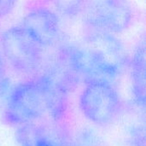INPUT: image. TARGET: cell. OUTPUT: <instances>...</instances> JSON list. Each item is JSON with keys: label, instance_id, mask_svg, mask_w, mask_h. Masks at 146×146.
<instances>
[{"label": "cell", "instance_id": "cell-5", "mask_svg": "<svg viewBox=\"0 0 146 146\" xmlns=\"http://www.w3.org/2000/svg\"><path fill=\"white\" fill-rule=\"evenodd\" d=\"M80 47L114 80L120 75L127 62L124 44L110 33L90 29Z\"/></svg>", "mask_w": 146, "mask_h": 146}, {"label": "cell", "instance_id": "cell-4", "mask_svg": "<svg viewBox=\"0 0 146 146\" xmlns=\"http://www.w3.org/2000/svg\"><path fill=\"white\" fill-rule=\"evenodd\" d=\"M81 15L90 29L113 34L129 28L134 20L131 5L121 0L84 2Z\"/></svg>", "mask_w": 146, "mask_h": 146}, {"label": "cell", "instance_id": "cell-1", "mask_svg": "<svg viewBox=\"0 0 146 146\" xmlns=\"http://www.w3.org/2000/svg\"><path fill=\"white\" fill-rule=\"evenodd\" d=\"M64 95L42 75L21 82L9 97L4 117L9 124L21 127L46 115L56 117L64 110Z\"/></svg>", "mask_w": 146, "mask_h": 146}, {"label": "cell", "instance_id": "cell-2", "mask_svg": "<svg viewBox=\"0 0 146 146\" xmlns=\"http://www.w3.org/2000/svg\"><path fill=\"white\" fill-rule=\"evenodd\" d=\"M5 63L21 75H35L44 63L43 49L33 42L21 25L5 30L0 36Z\"/></svg>", "mask_w": 146, "mask_h": 146}, {"label": "cell", "instance_id": "cell-9", "mask_svg": "<svg viewBox=\"0 0 146 146\" xmlns=\"http://www.w3.org/2000/svg\"><path fill=\"white\" fill-rule=\"evenodd\" d=\"M15 2L12 1H0V17L11 13L15 8Z\"/></svg>", "mask_w": 146, "mask_h": 146}, {"label": "cell", "instance_id": "cell-10", "mask_svg": "<svg viewBox=\"0 0 146 146\" xmlns=\"http://www.w3.org/2000/svg\"><path fill=\"white\" fill-rule=\"evenodd\" d=\"M5 67H6V63L3 58V55L2 52V49H1V44H0V82L3 80L4 74H5Z\"/></svg>", "mask_w": 146, "mask_h": 146}, {"label": "cell", "instance_id": "cell-7", "mask_svg": "<svg viewBox=\"0 0 146 146\" xmlns=\"http://www.w3.org/2000/svg\"><path fill=\"white\" fill-rule=\"evenodd\" d=\"M131 77L135 101L139 107L145 104V46L139 44L131 61Z\"/></svg>", "mask_w": 146, "mask_h": 146}, {"label": "cell", "instance_id": "cell-3", "mask_svg": "<svg viewBox=\"0 0 146 146\" xmlns=\"http://www.w3.org/2000/svg\"><path fill=\"white\" fill-rule=\"evenodd\" d=\"M80 108L83 115L98 126L114 122L122 110V102L118 92L110 83L86 84L80 97Z\"/></svg>", "mask_w": 146, "mask_h": 146}, {"label": "cell", "instance_id": "cell-11", "mask_svg": "<svg viewBox=\"0 0 146 146\" xmlns=\"http://www.w3.org/2000/svg\"><path fill=\"white\" fill-rule=\"evenodd\" d=\"M63 146H74V145H63Z\"/></svg>", "mask_w": 146, "mask_h": 146}, {"label": "cell", "instance_id": "cell-6", "mask_svg": "<svg viewBox=\"0 0 146 146\" xmlns=\"http://www.w3.org/2000/svg\"><path fill=\"white\" fill-rule=\"evenodd\" d=\"M21 26L29 38L42 49L56 45L61 36L58 16L47 7L32 8L26 14Z\"/></svg>", "mask_w": 146, "mask_h": 146}, {"label": "cell", "instance_id": "cell-8", "mask_svg": "<svg viewBox=\"0 0 146 146\" xmlns=\"http://www.w3.org/2000/svg\"><path fill=\"white\" fill-rule=\"evenodd\" d=\"M84 2H58L56 7L58 11L64 15L73 16L82 12Z\"/></svg>", "mask_w": 146, "mask_h": 146}]
</instances>
